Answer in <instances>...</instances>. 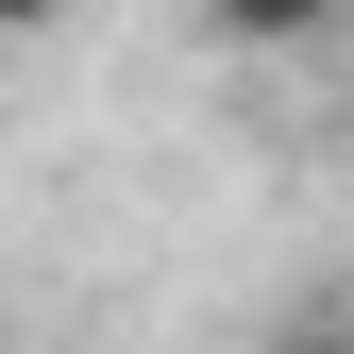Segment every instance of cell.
I'll use <instances>...</instances> for the list:
<instances>
[{
	"label": "cell",
	"instance_id": "obj_1",
	"mask_svg": "<svg viewBox=\"0 0 354 354\" xmlns=\"http://www.w3.org/2000/svg\"><path fill=\"white\" fill-rule=\"evenodd\" d=\"M337 17H354V0H203V34H219V51H321Z\"/></svg>",
	"mask_w": 354,
	"mask_h": 354
},
{
	"label": "cell",
	"instance_id": "obj_3",
	"mask_svg": "<svg viewBox=\"0 0 354 354\" xmlns=\"http://www.w3.org/2000/svg\"><path fill=\"white\" fill-rule=\"evenodd\" d=\"M270 354H354V321H287V337H270Z\"/></svg>",
	"mask_w": 354,
	"mask_h": 354
},
{
	"label": "cell",
	"instance_id": "obj_2",
	"mask_svg": "<svg viewBox=\"0 0 354 354\" xmlns=\"http://www.w3.org/2000/svg\"><path fill=\"white\" fill-rule=\"evenodd\" d=\"M68 17V0H0V51H34V34H51Z\"/></svg>",
	"mask_w": 354,
	"mask_h": 354
}]
</instances>
